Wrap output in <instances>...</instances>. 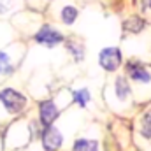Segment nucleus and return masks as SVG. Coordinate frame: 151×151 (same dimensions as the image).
<instances>
[{
    "mask_svg": "<svg viewBox=\"0 0 151 151\" xmlns=\"http://www.w3.org/2000/svg\"><path fill=\"white\" fill-rule=\"evenodd\" d=\"M14 72V63L9 56V53L5 51H0V74L4 76H9Z\"/></svg>",
    "mask_w": 151,
    "mask_h": 151,
    "instance_id": "obj_8",
    "label": "nucleus"
},
{
    "mask_svg": "<svg viewBox=\"0 0 151 151\" xmlns=\"http://www.w3.org/2000/svg\"><path fill=\"white\" fill-rule=\"evenodd\" d=\"M114 91H116V97H118L121 102H125V100L130 97V86H128V81H127L123 76H119V77L116 79V83H114Z\"/></svg>",
    "mask_w": 151,
    "mask_h": 151,
    "instance_id": "obj_7",
    "label": "nucleus"
},
{
    "mask_svg": "<svg viewBox=\"0 0 151 151\" xmlns=\"http://www.w3.org/2000/svg\"><path fill=\"white\" fill-rule=\"evenodd\" d=\"M35 42L42 44V46H47V47H53V46L63 42V35L56 28H53L49 25H42L39 28V32L35 34Z\"/></svg>",
    "mask_w": 151,
    "mask_h": 151,
    "instance_id": "obj_3",
    "label": "nucleus"
},
{
    "mask_svg": "<svg viewBox=\"0 0 151 151\" xmlns=\"http://www.w3.org/2000/svg\"><path fill=\"white\" fill-rule=\"evenodd\" d=\"M39 118L44 127H49L58 118V107L55 106L53 100H44L39 104Z\"/></svg>",
    "mask_w": 151,
    "mask_h": 151,
    "instance_id": "obj_6",
    "label": "nucleus"
},
{
    "mask_svg": "<svg viewBox=\"0 0 151 151\" xmlns=\"http://www.w3.org/2000/svg\"><path fill=\"white\" fill-rule=\"evenodd\" d=\"M99 63L104 70H109L113 72L116 70L119 65H121V53L118 47H106L100 51L99 55Z\"/></svg>",
    "mask_w": 151,
    "mask_h": 151,
    "instance_id": "obj_2",
    "label": "nucleus"
},
{
    "mask_svg": "<svg viewBox=\"0 0 151 151\" xmlns=\"http://www.w3.org/2000/svg\"><path fill=\"white\" fill-rule=\"evenodd\" d=\"M63 142V137L62 134L58 132V128L55 127H46V130L42 132V146L46 151H56Z\"/></svg>",
    "mask_w": 151,
    "mask_h": 151,
    "instance_id": "obj_5",
    "label": "nucleus"
},
{
    "mask_svg": "<svg viewBox=\"0 0 151 151\" xmlns=\"http://www.w3.org/2000/svg\"><path fill=\"white\" fill-rule=\"evenodd\" d=\"M74 151H99V144H97V141L77 139L74 144Z\"/></svg>",
    "mask_w": 151,
    "mask_h": 151,
    "instance_id": "obj_9",
    "label": "nucleus"
},
{
    "mask_svg": "<svg viewBox=\"0 0 151 151\" xmlns=\"http://www.w3.org/2000/svg\"><path fill=\"white\" fill-rule=\"evenodd\" d=\"M76 18H77V9H76V7L65 5V7L62 9V21H63L65 25H72L76 21Z\"/></svg>",
    "mask_w": 151,
    "mask_h": 151,
    "instance_id": "obj_11",
    "label": "nucleus"
},
{
    "mask_svg": "<svg viewBox=\"0 0 151 151\" xmlns=\"http://www.w3.org/2000/svg\"><path fill=\"white\" fill-rule=\"evenodd\" d=\"M74 95V102L77 106H81V107H86V104L90 102V91L86 90V88H83V90H77L72 93Z\"/></svg>",
    "mask_w": 151,
    "mask_h": 151,
    "instance_id": "obj_13",
    "label": "nucleus"
},
{
    "mask_svg": "<svg viewBox=\"0 0 151 151\" xmlns=\"http://www.w3.org/2000/svg\"><path fill=\"white\" fill-rule=\"evenodd\" d=\"M67 49L72 53V56H74L77 62L84 58V47H83L79 42H76V40H69V42H67Z\"/></svg>",
    "mask_w": 151,
    "mask_h": 151,
    "instance_id": "obj_12",
    "label": "nucleus"
},
{
    "mask_svg": "<svg viewBox=\"0 0 151 151\" xmlns=\"http://www.w3.org/2000/svg\"><path fill=\"white\" fill-rule=\"evenodd\" d=\"M127 74L130 76L135 83H139V84H148V83H151L150 70L141 62H137V60L127 62Z\"/></svg>",
    "mask_w": 151,
    "mask_h": 151,
    "instance_id": "obj_4",
    "label": "nucleus"
},
{
    "mask_svg": "<svg viewBox=\"0 0 151 151\" xmlns=\"http://www.w3.org/2000/svg\"><path fill=\"white\" fill-rule=\"evenodd\" d=\"M141 134H142L144 137L151 139V109L144 114L142 119H141Z\"/></svg>",
    "mask_w": 151,
    "mask_h": 151,
    "instance_id": "obj_14",
    "label": "nucleus"
},
{
    "mask_svg": "<svg viewBox=\"0 0 151 151\" xmlns=\"http://www.w3.org/2000/svg\"><path fill=\"white\" fill-rule=\"evenodd\" d=\"M125 28L128 32H141L144 28V19L139 18V16H132L125 21Z\"/></svg>",
    "mask_w": 151,
    "mask_h": 151,
    "instance_id": "obj_10",
    "label": "nucleus"
},
{
    "mask_svg": "<svg viewBox=\"0 0 151 151\" xmlns=\"http://www.w3.org/2000/svg\"><path fill=\"white\" fill-rule=\"evenodd\" d=\"M0 102L5 107V111H9L11 114H18L25 109L27 97L12 88H4V90H0Z\"/></svg>",
    "mask_w": 151,
    "mask_h": 151,
    "instance_id": "obj_1",
    "label": "nucleus"
},
{
    "mask_svg": "<svg viewBox=\"0 0 151 151\" xmlns=\"http://www.w3.org/2000/svg\"><path fill=\"white\" fill-rule=\"evenodd\" d=\"M7 11V5H5V2L4 0H0V14H4Z\"/></svg>",
    "mask_w": 151,
    "mask_h": 151,
    "instance_id": "obj_15",
    "label": "nucleus"
}]
</instances>
